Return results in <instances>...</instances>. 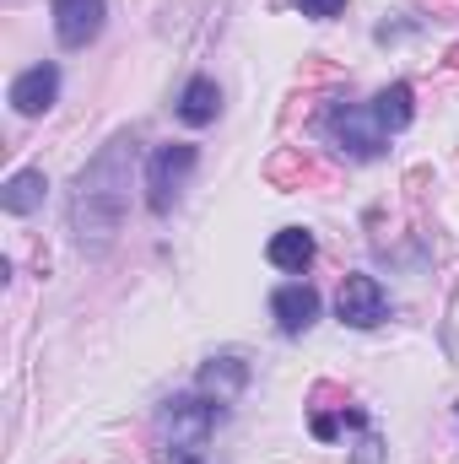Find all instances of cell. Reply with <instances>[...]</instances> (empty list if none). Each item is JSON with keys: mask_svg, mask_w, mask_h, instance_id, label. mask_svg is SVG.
<instances>
[{"mask_svg": "<svg viewBox=\"0 0 459 464\" xmlns=\"http://www.w3.org/2000/svg\"><path fill=\"white\" fill-rule=\"evenodd\" d=\"M449 65H454V71H459V44H454V49H449Z\"/></svg>", "mask_w": 459, "mask_h": 464, "instance_id": "ac0fdd59", "label": "cell"}, {"mask_svg": "<svg viewBox=\"0 0 459 464\" xmlns=\"http://www.w3.org/2000/svg\"><path fill=\"white\" fill-rule=\"evenodd\" d=\"M130 168H135V135L119 130L98 146V157L71 184V232L82 254H103L124 227L130 211Z\"/></svg>", "mask_w": 459, "mask_h": 464, "instance_id": "6da1fadb", "label": "cell"}, {"mask_svg": "<svg viewBox=\"0 0 459 464\" xmlns=\"http://www.w3.org/2000/svg\"><path fill=\"white\" fill-rule=\"evenodd\" d=\"M314 254H319V243H314L308 227H281L265 243V259H270L276 270H287V276H303V270L314 265Z\"/></svg>", "mask_w": 459, "mask_h": 464, "instance_id": "9c48e42d", "label": "cell"}, {"mask_svg": "<svg viewBox=\"0 0 459 464\" xmlns=\"http://www.w3.org/2000/svg\"><path fill=\"white\" fill-rule=\"evenodd\" d=\"M179 464H200V454H179Z\"/></svg>", "mask_w": 459, "mask_h": 464, "instance_id": "e0dca14e", "label": "cell"}, {"mask_svg": "<svg viewBox=\"0 0 459 464\" xmlns=\"http://www.w3.org/2000/svg\"><path fill=\"white\" fill-rule=\"evenodd\" d=\"M49 11H54V38H60L65 49H87V44H98V33H103L109 0H49Z\"/></svg>", "mask_w": 459, "mask_h": 464, "instance_id": "8992f818", "label": "cell"}, {"mask_svg": "<svg viewBox=\"0 0 459 464\" xmlns=\"http://www.w3.org/2000/svg\"><path fill=\"white\" fill-rule=\"evenodd\" d=\"M157 421H162V438H168L179 454H200V443L228 421V400H211V394H173Z\"/></svg>", "mask_w": 459, "mask_h": 464, "instance_id": "7a4b0ae2", "label": "cell"}, {"mask_svg": "<svg viewBox=\"0 0 459 464\" xmlns=\"http://www.w3.org/2000/svg\"><path fill=\"white\" fill-rule=\"evenodd\" d=\"M325 130H330V140L341 146L351 162H378V157H384V130H378V119L367 114V109H356V103H330Z\"/></svg>", "mask_w": 459, "mask_h": 464, "instance_id": "277c9868", "label": "cell"}, {"mask_svg": "<svg viewBox=\"0 0 459 464\" xmlns=\"http://www.w3.org/2000/svg\"><path fill=\"white\" fill-rule=\"evenodd\" d=\"M270 314H276L281 335H303V330H314V319H319V292H314L308 281H287V286H276Z\"/></svg>", "mask_w": 459, "mask_h": 464, "instance_id": "ba28073f", "label": "cell"}, {"mask_svg": "<svg viewBox=\"0 0 459 464\" xmlns=\"http://www.w3.org/2000/svg\"><path fill=\"white\" fill-rule=\"evenodd\" d=\"M265 179L287 189V184H308V179H319V173H314V162H308L303 151H276L270 168H265Z\"/></svg>", "mask_w": 459, "mask_h": 464, "instance_id": "5bb4252c", "label": "cell"}, {"mask_svg": "<svg viewBox=\"0 0 459 464\" xmlns=\"http://www.w3.org/2000/svg\"><path fill=\"white\" fill-rule=\"evenodd\" d=\"M195 162H200V151L190 140H168V146L151 151V162H146V206H151V217H168L173 211V200L190 184Z\"/></svg>", "mask_w": 459, "mask_h": 464, "instance_id": "3957f363", "label": "cell"}, {"mask_svg": "<svg viewBox=\"0 0 459 464\" xmlns=\"http://www.w3.org/2000/svg\"><path fill=\"white\" fill-rule=\"evenodd\" d=\"M44 189H49L44 168H16V173L0 184V206H5V217H33V211L44 206Z\"/></svg>", "mask_w": 459, "mask_h": 464, "instance_id": "8fae6325", "label": "cell"}, {"mask_svg": "<svg viewBox=\"0 0 459 464\" xmlns=\"http://www.w3.org/2000/svg\"><path fill=\"white\" fill-rule=\"evenodd\" d=\"M303 16H314V22H330V16H341L346 11V0H292Z\"/></svg>", "mask_w": 459, "mask_h": 464, "instance_id": "9a60e30c", "label": "cell"}, {"mask_svg": "<svg viewBox=\"0 0 459 464\" xmlns=\"http://www.w3.org/2000/svg\"><path fill=\"white\" fill-rule=\"evenodd\" d=\"M378 459H384V443H378V432H367V438H362V449L351 454V464H378Z\"/></svg>", "mask_w": 459, "mask_h": 464, "instance_id": "2e32d148", "label": "cell"}, {"mask_svg": "<svg viewBox=\"0 0 459 464\" xmlns=\"http://www.w3.org/2000/svg\"><path fill=\"white\" fill-rule=\"evenodd\" d=\"M336 314L351 330H378L389 319V297H384V286L373 276H346L341 292H336Z\"/></svg>", "mask_w": 459, "mask_h": 464, "instance_id": "5b68a950", "label": "cell"}, {"mask_svg": "<svg viewBox=\"0 0 459 464\" xmlns=\"http://www.w3.org/2000/svg\"><path fill=\"white\" fill-rule=\"evenodd\" d=\"M367 114L378 119V130H384V135L405 130V124L416 119V92H411V82H389V87L367 103Z\"/></svg>", "mask_w": 459, "mask_h": 464, "instance_id": "7c38bea8", "label": "cell"}, {"mask_svg": "<svg viewBox=\"0 0 459 464\" xmlns=\"http://www.w3.org/2000/svg\"><path fill=\"white\" fill-rule=\"evenodd\" d=\"M60 103V65L54 60H44V65H27L16 82H11V109L22 119H38L49 114Z\"/></svg>", "mask_w": 459, "mask_h": 464, "instance_id": "52a82bcc", "label": "cell"}, {"mask_svg": "<svg viewBox=\"0 0 459 464\" xmlns=\"http://www.w3.org/2000/svg\"><path fill=\"white\" fill-rule=\"evenodd\" d=\"M249 389V362L238 356V351H222V356H211L206 367H200V394H211V400H238Z\"/></svg>", "mask_w": 459, "mask_h": 464, "instance_id": "30bf717a", "label": "cell"}, {"mask_svg": "<svg viewBox=\"0 0 459 464\" xmlns=\"http://www.w3.org/2000/svg\"><path fill=\"white\" fill-rule=\"evenodd\" d=\"M217 114H222V87L211 76H190V87L179 92V119L200 130V124H211Z\"/></svg>", "mask_w": 459, "mask_h": 464, "instance_id": "4fadbf2b", "label": "cell"}]
</instances>
